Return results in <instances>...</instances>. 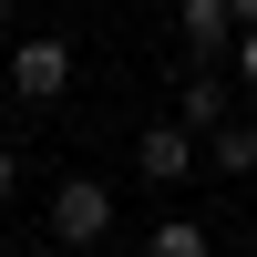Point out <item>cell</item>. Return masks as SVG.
Returning a JSON list of instances; mask_svg holds the SVG:
<instances>
[{"label":"cell","mask_w":257,"mask_h":257,"mask_svg":"<svg viewBox=\"0 0 257 257\" xmlns=\"http://www.w3.org/2000/svg\"><path fill=\"white\" fill-rule=\"evenodd\" d=\"M257 31V0H185L175 11V41H185V72H216L226 52Z\"/></svg>","instance_id":"cell-1"},{"label":"cell","mask_w":257,"mask_h":257,"mask_svg":"<svg viewBox=\"0 0 257 257\" xmlns=\"http://www.w3.org/2000/svg\"><path fill=\"white\" fill-rule=\"evenodd\" d=\"M0 82H11L21 103H62L72 93V31H21L11 62H0Z\"/></svg>","instance_id":"cell-2"},{"label":"cell","mask_w":257,"mask_h":257,"mask_svg":"<svg viewBox=\"0 0 257 257\" xmlns=\"http://www.w3.org/2000/svg\"><path fill=\"white\" fill-rule=\"evenodd\" d=\"M103 237H113V185H93V175H62V185H52V257L103 247Z\"/></svg>","instance_id":"cell-3"},{"label":"cell","mask_w":257,"mask_h":257,"mask_svg":"<svg viewBox=\"0 0 257 257\" xmlns=\"http://www.w3.org/2000/svg\"><path fill=\"white\" fill-rule=\"evenodd\" d=\"M165 123H185V134H226V123H237V103H226V72H175V113Z\"/></svg>","instance_id":"cell-4"},{"label":"cell","mask_w":257,"mask_h":257,"mask_svg":"<svg viewBox=\"0 0 257 257\" xmlns=\"http://www.w3.org/2000/svg\"><path fill=\"white\" fill-rule=\"evenodd\" d=\"M134 165H144V185H185V175H206V155H196V134H185V123H144Z\"/></svg>","instance_id":"cell-5"},{"label":"cell","mask_w":257,"mask_h":257,"mask_svg":"<svg viewBox=\"0 0 257 257\" xmlns=\"http://www.w3.org/2000/svg\"><path fill=\"white\" fill-rule=\"evenodd\" d=\"M196 155H206V175H257V123H226V134H206Z\"/></svg>","instance_id":"cell-6"},{"label":"cell","mask_w":257,"mask_h":257,"mask_svg":"<svg viewBox=\"0 0 257 257\" xmlns=\"http://www.w3.org/2000/svg\"><path fill=\"white\" fill-rule=\"evenodd\" d=\"M144 257H216V237H206L196 216H155V237H144Z\"/></svg>","instance_id":"cell-7"},{"label":"cell","mask_w":257,"mask_h":257,"mask_svg":"<svg viewBox=\"0 0 257 257\" xmlns=\"http://www.w3.org/2000/svg\"><path fill=\"white\" fill-rule=\"evenodd\" d=\"M237 82H247V93H257V31L237 41Z\"/></svg>","instance_id":"cell-8"},{"label":"cell","mask_w":257,"mask_h":257,"mask_svg":"<svg viewBox=\"0 0 257 257\" xmlns=\"http://www.w3.org/2000/svg\"><path fill=\"white\" fill-rule=\"evenodd\" d=\"M11 185H21V155H11V144H0V196H11Z\"/></svg>","instance_id":"cell-9"},{"label":"cell","mask_w":257,"mask_h":257,"mask_svg":"<svg viewBox=\"0 0 257 257\" xmlns=\"http://www.w3.org/2000/svg\"><path fill=\"white\" fill-rule=\"evenodd\" d=\"M11 31H21V0H0V41H11Z\"/></svg>","instance_id":"cell-10"},{"label":"cell","mask_w":257,"mask_h":257,"mask_svg":"<svg viewBox=\"0 0 257 257\" xmlns=\"http://www.w3.org/2000/svg\"><path fill=\"white\" fill-rule=\"evenodd\" d=\"M0 257H52V247H0Z\"/></svg>","instance_id":"cell-11"},{"label":"cell","mask_w":257,"mask_h":257,"mask_svg":"<svg viewBox=\"0 0 257 257\" xmlns=\"http://www.w3.org/2000/svg\"><path fill=\"white\" fill-rule=\"evenodd\" d=\"M113 257H144V247H113Z\"/></svg>","instance_id":"cell-12"},{"label":"cell","mask_w":257,"mask_h":257,"mask_svg":"<svg viewBox=\"0 0 257 257\" xmlns=\"http://www.w3.org/2000/svg\"><path fill=\"white\" fill-rule=\"evenodd\" d=\"M0 93H11V82H0Z\"/></svg>","instance_id":"cell-13"}]
</instances>
